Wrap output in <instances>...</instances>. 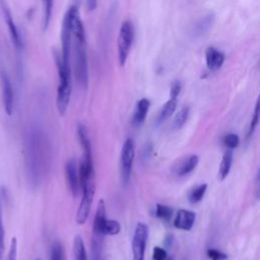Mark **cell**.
<instances>
[{"instance_id": "12", "label": "cell", "mask_w": 260, "mask_h": 260, "mask_svg": "<svg viewBox=\"0 0 260 260\" xmlns=\"http://www.w3.org/2000/svg\"><path fill=\"white\" fill-rule=\"evenodd\" d=\"M2 89H3V102H4V109L7 115H11L13 112V89L10 83L8 76L3 73L2 74Z\"/></svg>"}, {"instance_id": "33", "label": "cell", "mask_w": 260, "mask_h": 260, "mask_svg": "<svg viewBox=\"0 0 260 260\" xmlns=\"http://www.w3.org/2000/svg\"><path fill=\"white\" fill-rule=\"evenodd\" d=\"M16 251H17V242H16V239L13 238L10 243L8 260H16Z\"/></svg>"}, {"instance_id": "1", "label": "cell", "mask_w": 260, "mask_h": 260, "mask_svg": "<svg viewBox=\"0 0 260 260\" xmlns=\"http://www.w3.org/2000/svg\"><path fill=\"white\" fill-rule=\"evenodd\" d=\"M56 64L59 73V85L57 90V110L61 116H63L68 108L71 95L72 81H71V68L64 66L61 61V57L56 56Z\"/></svg>"}, {"instance_id": "34", "label": "cell", "mask_w": 260, "mask_h": 260, "mask_svg": "<svg viewBox=\"0 0 260 260\" xmlns=\"http://www.w3.org/2000/svg\"><path fill=\"white\" fill-rule=\"evenodd\" d=\"M173 242H174V236L173 235H168L166 237V240H165V245H166L167 249H171V247L173 246Z\"/></svg>"}, {"instance_id": "30", "label": "cell", "mask_w": 260, "mask_h": 260, "mask_svg": "<svg viewBox=\"0 0 260 260\" xmlns=\"http://www.w3.org/2000/svg\"><path fill=\"white\" fill-rule=\"evenodd\" d=\"M206 254L210 260H226L228 259V254L213 248H209L206 251Z\"/></svg>"}, {"instance_id": "35", "label": "cell", "mask_w": 260, "mask_h": 260, "mask_svg": "<svg viewBox=\"0 0 260 260\" xmlns=\"http://www.w3.org/2000/svg\"><path fill=\"white\" fill-rule=\"evenodd\" d=\"M95 7H96V2L95 1H87L86 2L87 10H93Z\"/></svg>"}, {"instance_id": "24", "label": "cell", "mask_w": 260, "mask_h": 260, "mask_svg": "<svg viewBox=\"0 0 260 260\" xmlns=\"http://www.w3.org/2000/svg\"><path fill=\"white\" fill-rule=\"evenodd\" d=\"M207 190V184H200L196 187H194L191 192L189 193V201L191 203H198L199 201L202 200V198L204 197V194Z\"/></svg>"}, {"instance_id": "18", "label": "cell", "mask_w": 260, "mask_h": 260, "mask_svg": "<svg viewBox=\"0 0 260 260\" xmlns=\"http://www.w3.org/2000/svg\"><path fill=\"white\" fill-rule=\"evenodd\" d=\"M177 108V99L170 98L161 107L158 116H157V122L161 123L169 119L176 111Z\"/></svg>"}, {"instance_id": "10", "label": "cell", "mask_w": 260, "mask_h": 260, "mask_svg": "<svg viewBox=\"0 0 260 260\" xmlns=\"http://www.w3.org/2000/svg\"><path fill=\"white\" fill-rule=\"evenodd\" d=\"M65 170H66V177H67L69 189L73 196H77L80 189V185H79V178H78V170H77L75 160L74 159L68 160L66 164Z\"/></svg>"}, {"instance_id": "4", "label": "cell", "mask_w": 260, "mask_h": 260, "mask_svg": "<svg viewBox=\"0 0 260 260\" xmlns=\"http://www.w3.org/2000/svg\"><path fill=\"white\" fill-rule=\"evenodd\" d=\"M134 158L135 142L132 138H127L123 143L120 155V176L124 184H127L129 182Z\"/></svg>"}, {"instance_id": "32", "label": "cell", "mask_w": 260, "mask_h": 260, "mask_svg": "<svg viewBox=\"0 0 260 260\" xmlns=\"http://www.w3.org/2000/svg\"><path fill=\"white\" fill-rule=\"evenodd\" d=\"M4 251V226L2 221V211H1V205H0V260H2Z\"/></svg>"}, {"instance_id": "26", "label": "cell", "mask_w": 260, "mask_h": 260, "mask_svg": "<svg viewBox=\"0 0 260 260\" xmlns=\"http://www.w3.org/2000/svg\"><path fill=\"white\" fill-rule=\"evenodd\" d=\"M64 258V252L63 247L60 242L56 241L53 243L51 248V258L50 260H63Z\"/></svg>"}, {"instance_id": "5", "label": "cell", "mask_w": 260, "mask_h": 260, "mask_svg": "<svg viewBox=\"0 0 260 260\" xmlns=\"http://www.w3.org/2000/svg\"><path fill=\"white\" fill-rule=\"evenodd\" d=\"M82 190V197L76 212V222L77 224H83L87 220V217L89 215L90 207L93 201V196H94V181H89L86 182L81 186Z\"/></svg>"}, {"instance_id": "6", "label": "cell", "mask_w": 260, "mask_h": 260, "mask_svg": "<svg viewBox=\"0 0 260 260\" xmlns=\"http://www.w3.org/2000/svg\"><path fill=\"white\" fill-rule=\"evenodd\" d=\"M106 219H107L106 204L103 199H100L96 210H95L93 225H92V250L94 252H100L101 250L103 239L105 237L103 233V226Z\"/></svg>"}, {"instance_id": "31", "label": "cell", "mask_w": 260, "mask_h": 260, "mask_svg": "<svg viewBox=\"0 0 260 260\" xmlns=\"http://www.w3.org/2000/svg\"><path fill=\"white\" fill-rule=\"evenodd\" d=\"M181 88H182V84L179 80L173 81V83L171 85V88H170V98L177 99L180 91H181Z\"/></svg>"}, {"instance_id": "19", "label": "cell", "mask_w": 260, "mask_h": 260, "mask_svg": "<svg viewBox=\"0 0 260 260\" xmlns=\"http://www.w3.org/2000/svg\"><path fill=\"white\" fill-rule=\"evenodd\" d=\"M198 161H199V157L196 154H192L188 156L178 168L177 170L178 176L183 177L190 174L196 168V166L198 165Z\"/></svg>"}, {"instance_id": "23", "label": "cell", "mask_w": 260, "mask_h": 260, "mask_svg": "<svg viewBox=\"0 0 260 260\" xmlns=\"http://www.w3.org/2000/svg\"><path fill=\"white\" fill-rule=\"evenodd\" d=\"M154 214L157 218L161 219V220H165V221H170L172 216H173V208L168 206V205H165V204H160V203H157L155 205V211H154Z\"/></svg>"}, {"instance_id": "25", "label": "cell", "mask_w": 260, "mask_h": 260, "mask_svg": "<svg viewBox=\"0 0 260 260\" xmlns=\"http://www.w3.org/2000/svg\"><path fill=\"white\" fill-rule=\"evenodd\" d=\"M259 122V100H257L255 108H254V112L252 114V118L250 121V126H249V130H248V134L247 137H251L253 135V133L255 132V129L258 125Z\"/></svg>"}, {"instance_id": "36", "label": "cell", "mask_w": 260, "mask_h": 260, "mask_svg": "<svg viewBox=\"0 0 260 260\" xmlns=\"http://www.w3.org/2000/svg\"><path fill=\"white\" fill-rule=\"evenodd\" d=\"M35 260H41V259H40V258H37V259H35Z\"/></svg>"}, {"instance_id": "2", "label": "cell", "mask_w": 260, "mask_h": 260, "mask_svg": "<svg viewBox=\"0 0 260 260\" xmlns=\"http://www.w3.org/2000/svg\"><path fill=\"white\" fill-rule=\"evenodd\" d=\"M75 39V75L83 88L87 87L88 83V67L86 56V42L85 38Z\"/></svg>"}, {"instance_id": "8", "label": "cell", "mask_w": 260, "mask_h": 260, "mask_svg": "<svg viewBox=\"0 0 260 260\" xmlns=\"http://www.w3.org/2000/svg\"><path fill=\"white\" fill-rule=\"evenodd\" d=\"M40 139L38 135H32L30 138V145H29V151H28V157H29V168L30 173L34 175V178H38L40 174V165L42 164V149L40 147Z\"/></svg>"}, {"instance_id": "11", "label": "cell", "mask_w": 260, "mask_h": 260, "mask_svg": "<svg viewBox=\"0 0 260 260\" xmlns=\"http://www.w3.org/2000/svg\"><path fill=\"white\" fill-rule=\"evenodd\" d=\"M224 59H225L224 54L221 51L217 50L216 48L208 47L206 49L205 60H206L207 68L209 70H211V71L218 70L222 66Z\"/></svg>"}, {"instance_id": "13", "label": "cell", "mask_w": 260, "mask_h": 260, "mask_svg": "<svg viewBox=\"0 0 260 260\" xmlns=\"http://www.w3.org/2000/svg\"><path fill=\"white\" fill-rule=\"evenodd\" d=\"M149 107H150V102L146 98H142L139 101H137L134 114H133V119H132V123L134 126H140L141 124H143L146 118V115L148 113Z\"/></svg>"}, {"instance_id": "29", "label": "cell", "mask_w": 260, "mask_h": 260, "mask_svg": "<svg viewBox=\"0 0 260 260\" xmlns=\"http://www.w3.org/2000/svg\"><path fill=\"white\" fill-rule=\"evenodd\" d=\"M44 5H45V13H44V20H43V28H44V30H46L49 26V23H50V19H51V15H52L53 2L52 1H46V2H44Z\"/></svg>"}, {"instance_id": "3", "label": "cell", "mask_w": 260, "mask_h": 260, "mask_svg": "<svg viewBox=\"0 0 260 260\" xmlns=\"http://www.w3.org/2000/svg\"><path fill=\"white\" fill-rule=\"evenodd\" d=\"M134 40V26L130 20L122 22L118 35V59L121 66L126 63Z\"/></svg>"}, {"instance_id": "27", "label": "cell", "mask_w": 260, "mask_h": 260, "mask_svg": "<svg viewBox=\"0 0 260 260\" xmlns=\"http://www.w3.org/2000/svg\"><path fill=\"white\" fill-rule=\"evenodd\" d=\"M152 259L153 260H174V257L170 256L165 248L155 246L152 251Z\"/></svg>"}, {"instance_id": "28", "label": "cell", "mask_w": 260, "mask_h": 260, "mask_svg": "<svg viewBox=\"0 0 260 260\" xmlns=\"http://www.w3.org/2000/svg\"><path fill=\"white\" fill-rule=\"evenodd\" d=\"M223 143L224 145L228 147V149L233 150L234 148H236L239 143H240V138L239 135L236 133H229L228 135L224 136L223 138Z\"/></svg>"}, {"instance_id": "20", "label": "cell", "mask_w": 260, "mask_h": 260, "mask_svg": "<svg viewBox=\"0 0 260 260\" xmlns=\"http://www.w3.org/2000/svg\"><path fill=\"white\" fill-rule=\"evenodd\" d=\"M73 254L75 260H87V254L83 239L81 236H75L73 240Z\"/></svg>"}, {"instance_id": "14", "label": "cell", "mask_w": 260, "mask_h": 260, "mask_svg": "<svg viewBox=\"0 0 260 260\" xmlns=\"http://www.w3.org/2000/svg\"><path fill=\"white\" fill-rule=\"evenodd\" d=\"M2 8H3V13H4V17H5V20H6V23L8 25V29H9V32H10V36H11V39L14 43V45L17 47V48H22V41H21V37L18 32V29L13 21V18H12V15L10 13V10L9 8L6 6L5 3H2Z\"/></svg>"}, {"instance_id": "22", "label": "cell", "mask_w": 260, "mask_h": 260, "mask_svg": "<svg viewBox=\"0 0 260 260\" xmlns=\"http://www.w3.org/2000/svg\"><path fill=\"white\" fill-rule=\"evenodd\" d=\"M189 113H190V108L187 106H185L179 110V112L175 116L174 123H173L175 129H180L185 125V123L188 120Z\"/></svg>"}, {"instance_id": "15", "label": "cell", "mask_w": 260, "mask_h": 260, "mask_svg": "<svg viewBox=\"0 0 260 260\" xmlns=\"http://www.w3.org/2000/svg\"><path fill=\"white\" fill-rule=\"evenodd\" d=\"M213 21H214V15L211 14V13L202 16V17L199 18V19L195 22V24L193 25L192 34H193L196 38L205 35V34L211 28V26H212V24H213Z\"/></svg>"}, {"instance_id": "17", "label": "cell", "mask_w": 260, "mask_h": 260, "mask_svg": "<svg viewBox=\"0 0 260 260\" xmlns=\"http://www.w3.org/2000/svg\"><path fill=\"white\" fill-rule=\"evenodd\" d=\"M233 158H234L233 150L226 149L225 152L222 155L221 162H220L219 169H218V179L220 181L224 180L228 177V175L230 174V171H231V168H232V164H233Z\"/></svg>"}, {"instance_id": "16", "label": "cell", "mask_w": 260, "mask_h": 260, "mask_svg": "<svg viewBox=\"0 0 260 260\" xmlns=\"http://www.w3.org/2000/svg\"><path fill=\"white\" fill-rule=\"evenodd\" d=\"M77 135H78L80 145L82 146V149H83V155L92 156L91 143H90V139H89V136H88L87 129H86L84 124L79 123L77 125Z\"/></svg>"}, {"instance_id": "7", "label": "cell", "mask_w": 260, "mask_h": 260, "mask_svg": "<svg viewBox=\"0 0 260 260\" xmlns=\"http://www.w3.org/2000/svg\"><path fill=\"white\" fill-rule=\"evenodd\" d=\"M148 239V226L144 222H138L135 226L132 240L133 260H144V254Z\"/></svg>"}, {"instance_id": "9", "label": "cell", "mask_w": 260, "mask_h": 260, "mask_svg": "<svg viewBox=\"0 0 260 260\" xmlns=\"http://www.w3.org/2000/svg\"><path fill=\"white\" fill-rule=\"evenodd\" d=\"M196 214L188 209H179L174 219V226L182 231H190L195 222Z\"/></svg>"}, {"instance_id": "21", "label": "cell", "mask_w": 260, "mask_h": 260, "mask_svg": "<svg viewBox=\"0 0 260 260\" xmlns=\"http://www.w3.org/2000/svg\"><path fill=\"white\" fill-rule=\"evenodd\" d=\"M121 231V224L116 219H106L104 226H103V233L104 236H115L118 235Z\"/></svg>"}]
</instances>
